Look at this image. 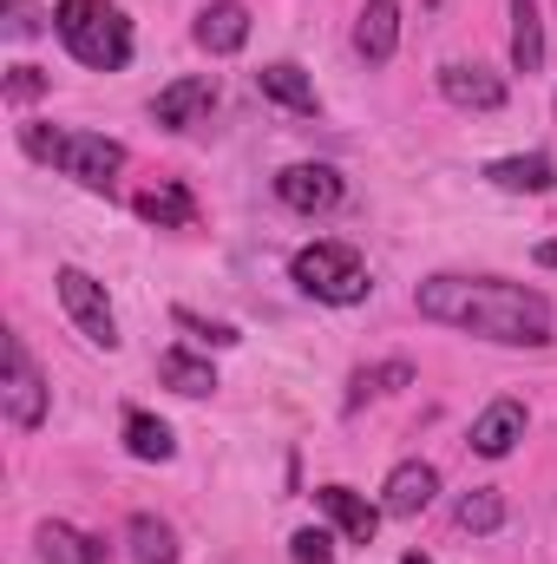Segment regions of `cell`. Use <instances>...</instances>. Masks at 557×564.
<instances>
[{
	"label": "cell",
	"instance_id": "1",
	"mask_svg": "<svg viewBox=\"0 0 557 564\" xmlns=\"http://www.w3.org/2000/svg\"><path fill=\"white\" fill-rule=\"evenodd\" d=\"M414 308L439 328H466L499 348H545L551 341V302L525 282L499 276H426L414 289Z\"/></svg>",
	"mask_w": 557,
	"mask_h": 564
},
{
	"label": "cell",
	"instance_id": "2",
	"mask_svg": "<svg viewBox=\"0 0 557 564\" xmlns=\"http://www.w3.org/2000/svg\"><path fill=\"white\" fill-rule=\"evenodd\" d=\"M53 33L92 73H125L132 66V20L112 0H59L53 7Z\"/></svg>",
	"mask_w": 557,
	"mask_h": 564
},
{
	"label": "cell",
	"instance_id": "3",
	"mask_svg": "<svg viewBox=\"0 0 557 564\" xmlns=\"http://www.w3.org/2000/svg\"><path fill=\"white\" fill-rule=\"evenodd\" d=\"M20 144L53 164L59 177L86 184V191H112V177L125 171V144L106 132H53V126H20Z\"/></svg>",
	"mask_w": 557,
	"mask_h": 564
},
{
	"label": "cell",
	"instance_id": "4",
	"mask_svg": "<svg viewBox=\"0 0 557 564\" xmlns=\"http://www.w3.org/2000/svg\"><path fill=\"white\" fill-rule=\"evenodd\" d=\"M288 276L302 295H315V302H328V308H354V302H368V257L354 250V243H335V237H321V243H302L295 250V263H288Z\"/></svg>",
	"mask_w": 557,
	"mask_h": 564
},
{
	"label": "cell",
	"instance_id": "5",
	"mask_svg": "<svg viewBox=\"0 0 557 564\" xmlns=\"http://www.w3.org/2000/svg\"><path fill=\"white\" fill-rule=\"evenodd\" d=\"M0 414H7L13 433H40L46 414H53V388H46L40 361H33V348L20 335L0 341Z\"/></svg>",
	"mask_w": 557,
	"mask_h": 564
},
{
	"label": "cell",
	"instance_id": "6",
	"mask_svg": "<svg viewBox=\"0 0 557 564\" xmlns=\"http://www.w3.org/2000/svg\"><path fill=\"white\" fill-rule=\"evenodd\" d=\"M53 282H59V302H66L73 328H79L92 348L112 355V348H119V315H112V302H106V282H92L86 270H73V263H66Z\"/></svg>",
	"mask_w": 557,
	"mask_h": 564
},
{
	"label": "cell",
	"instance_id": "7",
	"mask_svg": "<svg viewBox=\"0 0 557 564\" xmlns=\"http://www.w3.org/2000/svg\"><path fill=\"white\" fill-rule=\"evenodd\" d=\"M341 171L335 164H282L276 171V204L295 210V217H328L341 204Z\"/></svg>",
	"mask_w": 557,
	"mask_h": 564
},
{
	"label": "cell",
	"instance_id": "8",
	"mask_svg": "<svg viewBox=\"0 0 557 564\" xmlns=\"http://www.w3.org/2000/svg\"><path fill=\"white\" fill-rule=\"evenodd\" d=\"M439 99L459 106V112H499L505 106V79L479 59H446L439 66Z\"/></svg>",
	"mask_w": 557,
	"mask_h": 564
},
{
	"label": "cell",
	"instance_id": "9",
	"mask_svg": "<svg viewBox=\"0 0 557 564\" xmlns=\"http://www.w3.org/2000/svg\"><path fill=\"white\" fill-rule=\"evenodd\" d=\"M210 106H217V79H210V73H190V79H171V86L151 99V119H157L164 132H190Z\"/></svg>",
	"mask_w": 557,
	"mask_h": 564
},
{
	"label": "cell",
	"instance_id": "10",
	"mask_svg": "<svg viewBox=\"0 0 557 564\" xmlns=\"http://www.w3.org/2000/svg\"><path fill=\"white\" fill-rule=\"evenodd\" d=\"M190 40H197L204 53H217V59L243 53V46H250V7H243V0H210V7L197 13Z\"/></svg>",
	"mask_w": 557,
	"mask_h": 564
},
{
	"label": "cell",
	"instance_id": "11",
	"mask_svg": "<svg viewBox=\"0 0 557 564\" xmlns=\"http://www.w3.org/2000/svg\"><path fill=\"white\" fill-rule=\"evenodd\" d=\"M433 492H439V473H433L426 459H401V466L387 473V486H381V512H387V519H419V512L433 506Z\"/></svg>",
	"mask_w": 557,
	"mask_h": 564
},
{
	"label": "cell",
	"instance_id": "12",
	"mask_svg": "<svg viewBox=\"0 0 557 564\" xmlns=\"http://www.w3.org/2000/svg\"><path fill=\"white\" fill-rule=\"evenodd\" d=\"M518 440H525V401L499 394V401H492V408H485V414L472 421V440H466V446H472L479 459H505V453H512Z\"/></svg>",
	"mask_w": 557,
	"mask_h": 564
},
{
	"label": "cell",
	"instance_id": "13",
	"mask_svg": "<svg viewBox=\"0 0 557 564\" xmlns=\"http://www.w3.org/2000/svg\"><path fill=\"white\" fill-rule=\"evenodd\" d=\"M315 506L335 519V532H341L348 545H374V532H381V506H368L354 486H321Z\"/></svg>",
	"mask_w": 557,
	"mask_h": 564
},
{
	"label": "cell",
	"instance_id": "14",
	"mask_svg": "<svg viewBox=\"0 0 557 564\" xmlns=\"http://www.w3.org/2000/svg\"><path fill=\"white\" fill-rule=\"evenodd\" d=\"M354 53L368 66H387L401 53V0H368L361 20H354Z\"/></svg>",
	"mask_w": 557,
	"mask_h": 564
},
{
	"label": "cell",
	"instance_id": "15",
	"mask_svg": "<svg viewBox=\"0 0 557 564\" xmlns=\"http://www.w3.org/2000/svg\"><path fill=\"white\" fill-rule=\"evenodd\" d=\"M485 177L499 184V191H518V197H545L557 184V164L545 151H518V158H492L485 164Z\"/></svg>",
	"mask_w": 557,
	"mask_h": 564
},
{
	"label": "cell",
	"instance_id": "16",
	"mask_svg": "<svg viewBox=\"0 0 557 564\" xmlns=\"http://www.w3.org/2000/svg\"><path fill=\"white\" fill-rule=\"evenodd\" d=\"M256 86H263V99H276V106L302 112V119H315V112H321V93H315V79H308L295 59H276V66H263V73H256Z\"/></svg>",
	"mask_w": 557,
	"mask_h": 564
},
{
	"label": "cell",
	"instance_id": "17",
	"mask_svg": "<svg viewBox=\"0 0 557 564\" xmlns=\"http://www.w3.org/2000/svg\"><path fill=\"white\" fill-rule=\"evenodd\" d=\"M33 545H40V558L46 564H106V545H99L92 532L66 525V519H46V525L33 532Z\"/></svg>",
	"mask_w": 557,
	"mask_h": 564
},
{
	"label": "cell",
	"instance_id": "18",
	"mask_svg": "<svg viewBox=\"0 0 557 564\" xmlns=\"http://www.w3.org/2000/svg\"><path fill=\"white\" fill-rule=\"evenodd\" d=\"M512 73H545V13L538 0H512Z\"/></svg>",
	"mask_w": 557,
	"mask_h": 564
},
{
	"label": "cell",
	"instance_id": "19",
	"mask_svg": "<svg viewBox=\"0 0 557 564\" xmlns=\"http://www.w3.org/2000/svg\"><path fill=\"white\" fill-rule=\"evenodd\" d=\"M125 558L132 564H177V532L157 512H132L125 519Z\"/></svg>",
	"mask_w": 557,
	"mask_h": 564
},
{
	"label": "cell",
	"instance_id": "20",
	"mask_svg": "<svg viewBox=\"0 0 557 564\" xmlns=\"http://www.w3.org/2000/svg\"><path fill=\"white\" fill-rule=\"evenodd\" d=\"M132 210H139L144 224H157V230H190L197 224V204H190L184 184H151V191L132 197Z\"/></svg>",
	"mask_w": 557,
	"mask_h": 564
},
{
	"label": "cell",
	"instance_id": "21",
	"mask_svg": "<svg viewBox=\"0 0 557 564\" xmlns=\"http://www.w3.org/2000/svg\"><path fill=\"white\" fill-rule=\"evenodd\" d=\"M157 381H164L171 394H184V401L217 394V368L197 361V355H184V348H164V355H157Z\"/></svg>",
	"mask_w": 557,
	"mask_h": 564
},
{
	"label": "cell",
	"instance_id": "22",
	"mask_svg": "<svg viewBox=\"0 0 557 564\" xmlns=\"http://www.w3.org/2000/svg\"><path fill=\"white\" fill-rule=\"evenodd\" d=\"M125 453H132V459H144V466H164V459L177 453V440H171V426L157 421V414L125 408Z\"/></svg>",
	"mask_w": 557,
	"mask_h": 564
},
{
	"label": "cell",
	"instance_id": "23",
	"mask_svg": "<svg viewBox=\"0 0 557 564\" xmlns=\"http://www.w3.org/2000/svg\"><path fill=\"white\" fill-rule=\"evenodd\" d=\"M394 388H414V368H407V361L354 368V375H348V414H354V408H368V401H381V394H394Z\"/></svg>",
	"mask_w": 557,
	"mask_h": 564
},
{
	"label": "cell",
	"instance_id": "24",
	"mask_svg": "<svg viewBox=\"0 0 557 564\" xmlns=\"http://www.w3.org/2000/svg\"><path fill=\"white\" fill-rule=\"evenodd\" d=\"M452 519H459V532H472V539L499 532V525H505V499H499V486H472V492L452 506Z\"/></svg>",
	"mask_w": 557,
	"mask_h": 564
},
{
	"label": "cell",
	"instance_id": "25",
	"mask_svg": "<svg viewBox=\"0 0 557 564\" xmlns=\"http://www.w3.org/2000/svg\"><path fill=\"white\" fill-rule=\"evenodd\" d=\"M288 558H295V564H328V558H335V539H328L321 525H308V532H295V539H288Z\"/></svg>",
	"mask_w": 557,
	"mask_h": 564
},
{
	"label": "cell",
	"instance_id": "26",
	"mask_svg": "<svg viewBox=\"0 0 557 564\" xmlns=\"http://www.w3.org/2000/svg\"><path fill=\"white\" fill-rule=\"evenodd\" d=\"M46 93V73L40 66H7V106H33Z\"/></svg>",
	"mask_w": 557,
	"mask_h": 564
},
{
	"label": "cell",
	"instance_id": "27",
	"mask_svg": "<svg viewBox=\"0 0 557 564\" xmlns=\"http://www.w3.org/2000/svg\"><path fill=\"white\" fill-rule=\"evenodd\" d=\"M46 20L53 13H40L33 0H7V40H33V33H46Z\"/></svg>",
	"mask_w": 557,
	"mask_h": 564
},
{
	"label": "cell",
	"instance_id": "28",
	"mask_svg": "<svg viewBox=\"0 0 557 564\" xmlns=\"http://www.w3.org/2000/svg\"><path fill=\"white\" fill-rule=\"evenodd\" d=\"M177 328H190V335H204L210 348H230V341H243L230 322H204V315H190V308H177Z\"/></svg>",
	"mask_w": 557,
	"mask_h": 564
},
{
	"label": "cell",
	"instance_id": "29",
	"mask_svg": "<svg viewBox=\"0 0 557 564\" xmlns=\"http://www.w3.org/2000/svg\"><path fill=\"white\" fill-rule=\"evenodd\" d=\"M401 564H433V558H419V552H407V558H401Z\"/></svg>",
	"mask_w": 557,
	"mask_h": 564
}]
</instances>
